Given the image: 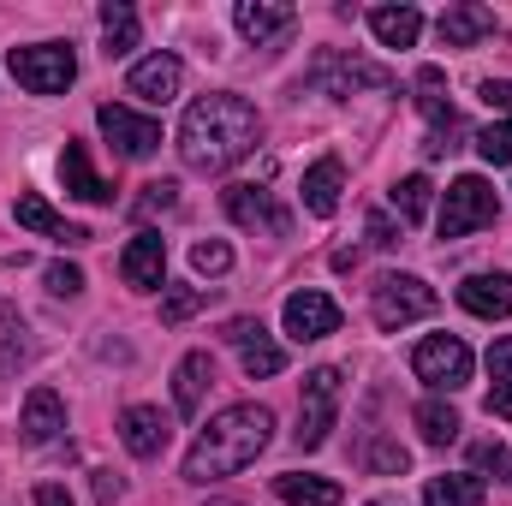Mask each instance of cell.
<instances>
[{
  "label": "cell",
  "instance_id": "f35d334b",
  "mask_svg": "<svg viewBox=\"0 0 512 506\" xmlns=\"http://www.w3.org/2000/svg\"><path fill=\"white\" fill-rule=\"evenodd\" d=\"M483 102L489 108H512V78H483Z\"/></svg>",
  "mask_w": 512,
  "mask_h": 506
},
{
  "label": "cell",
  "instance_id": "d590c367",
  "mask_svg": "<svg viewBox=\"0 0 512 506\" xmlns=\"http://www.w3.org/2000/svg\"><path fill=\"white\" fill-rule=\"evenodd\" d=\"M179 203V185L173 179H155V185H143V197H137V215L149 221V215H167Z\"/></svg>",
  "mask_w": 512,
  "mask_h": 506
},
{
  "label": "cell",
  "instance_id": "d6986e66",
  "mask_svg": "<svg viewBox=\"0 0 512 506\" xmlns=\"http://www.w3.org/2000/svg\"><path fill=\"white\" fill-rule=\"evenodd\" d=\"M459 304H465L471 316H483V322L512 316V274H471V280L459 286Z\"/></svg>",
  "mask_w": 512,
  "mask_h": 506
},
{
  "label": "cell",
  "instance_id": "5b68a950",
  "mask_svg": "<svg viewBox=\"0 0 512 506\" xmlns=\"http://www.w3.org/2000/svg\"><path fill=\"white\" fill-rule=\"evenodd\" d=\"M370 304H376V322H382V328H405V322L435 316L441 298H435V286L417 280V274H382L376 292H370Z\"/></svg>",
  "mask_w": 512,
  "mask_h": 506
},
{
  "label": "cell",
  "instance_id": "4316f807",
  "mask_svg": "<svg viewBox=\"0 0 512 506\" xmlns=\"http://www.w3.org/2000/svg\"><path fill=\"white\" fill-rule=\"evenodd\" d=\"M489 417H512V334L489 346Z\"/></svg>",
  "mask_w": 512,
  "mask_h": 506
},
{
  "label": "cell",
  "instance_id": "30bf717a",
  "mask_svg": "<svg viewBox=\"0 0 512 506\" xmlns=\"http://www.w3.org/2000/svg\"><path fill=\"white\" fill-rule=\"evenodd\" d=\"M286 334L304 346V340H328L334 328H340V304L328 298V292H316V286H304V292H292L286 298Z\"/></svg>",
  "mask_w": 512,
  "mask_h": 506
},
{
  "label": "cell",
  "instance_id": "7a4b0ae2",
  "mask_svg": "<svg viewBox=\"0 0 512 506\" xmlns=\"http://www.w3.org/2000/svg\"><path fill=\"white\" fill-rule=\"evenodd\" d=\"M274 441V411L268 405H227L221 417H209V429L191 441L185 453V483H215L256 465V453Z\"/></svg>",
  "mask_w": 512,
  "mask_h": 506
},
{
  "label": "cell",
  "instance_id": "4fadbf2b",
  "mask_svg": "<svg viewBox=\"0 0 512 506\" xmlns=\"http://www.w3.org/2000/svg\"><path fill=\"white\" fill-rule=\"evenodd\" d=\"M227 340L239 346V364H245V376L268 381V376H280V370H286V352L268 340V328H262V322H251V316L227 322Z\"/></svg>",
  "mask_w": 512,
  "mask_h": 506
},
{
  "label": "cell",
  "instance_id": "ba28073f",
  "mask_svg": "<svg viewBox=\"0 0 512 506\" xmlns=\"http://www.w3.org/2000/svg\"><path fill=\"white\" fill-rule=\"evenodd\" d=\"M411 370H417V381H429V387H441V393H459V387L471 381V346L453 340V334H429V340H417Z\"/></svg>",
  "mask_w": 512,
  "mask_h": 506
},
{
  "label": "cell",
  "instance_id": "ffe728a7",
  "mask_svg": "<svg viewBox=\"0 0 512 506\" xmlns=\"http://www.w3.org/2000/svg\"><path fill=\"white\" fill-rule=\"evenodd\" d=\"M435 30H441V42H447V48H471V42L495 36V12H489V6H471V0H459V6H447V12L435 18Z\"/></svg>",
  "mask_w": 512,
  "mask_h": 506
},
{
  "label": "cell",
  "instance_id": "8992f818",
  "mask_svg": "<svg viewBox=\"0 0 512 506\" xmlns=\"http://www.w3.org/2000/svg\"><path fill=\"white\" fill-rule=\"evenodd\" d=\"M334 411H340V370H310L304 376V399H298V447L316 453L334 429Z\"/></svg>",
  "mask_w": 512,
  "mask_h": 506
},
{
  "label": "cell",
  "instance_id": "603a6c76",
  "mask_svg": "<svg viewBox=\"0 0 512 506\" xmlns=\"http://www.w3.org/2000/svg\"><path fill=\"white\" fill-rule=\"evenodd\" d=\"M209 381H215V358L209 352H185L179 358V370H173V405H179V417H197Z\"/></svg>",
  "mask_w": 512,
  "mask_h": 506
},
{
  "label": "cell",
  "instance_id": "6da1fadb",
  "mask_svg": "<svg viewBox=\"0 0 512 506\" xmlns=\"http://www.w3.org/2000/svg\"><path fill=\"white\" fill-rule=\"evenodd\" d=\"M256 143H262V120L245 96H197L179 120V155L191 173H227L233 161H245Z\"/></svg>",
  "mask_w": 512,
  "mask_h": 506
},
{
  "label": "cell",
  "instance_id": "ab89813d",
  "mask_svg": "<svg viewBox=\"0 0 512 506\" xmlns=\"http://www.w3.org/2000/svg\"><path fill=\"white\" fill-rule=\"evenodd\" d=\"M96 501H102V506L120 501V477H114V471H96Z\"/></svg>",
  "mask_w": 512,
  "mask_h": 506
},
{
  "label": "cell",
  "instance_id": "8d00e7d4",
  "mask_svg": "<svg viewBox=\"0 0 512 506\" xmlns=\"http://www.w3.org/2000/svg\"><path fill=\"white\" fill-rule=\"evenodd\" d=\"M48 292H54V298H78V292H84V268L54 262V268H48Z\"/></svg>",
  "mask_w": 512,
  "mask_h": 506
},
{
  "label": "cell",
  "instance_id": "7402d4cb",
  "mask_svg": "<svg viewBox=\"0 0 512 506\" xmlns=\"http://www.w3.org/2000/svg\"><path fill=\"white\" fill-rule=\"evenodd\" d=\"M340 185H346V167H340V155H322V161L304 173V185H298V191H304V209L328 221V215L340 209Z\"/></svg>",
  "mask_w": 512,
  "mask_h": 506
},
{
  "label": "cell",
  "instance_id": "d6a6232c",
  "mask_svg": "<svg viewBox=\"0 0 512 506\" xmlns=\"http://www.w3.org/2000/svg\"><path fill=\"white\" fill-rule=\"evenodd\" d=\"M364 465H370V471H382V477H405L411 453H405L399 441H370V447H364Z\"/></svg>",
  "mask_w": 512,
  "mask_h": 506
},
{
  "label": "cell",
  "instance_id": "836d02e7",
  "mask_svg": "<svg viewBox=\"0 0 512 506\" xmlns=\"http://www.w3.org/2000/svg\"><path fill=\"white\" fill-rule=\"evenodd\" d=\"M191 268H197V274H227V268H233V251H227L221 239H197V245H191Z\"/></svg>",
  "mask_w": 512,
  "mask_h": 506
},
{
  "label": "cell",
  "instance_id": "e0dca14e",
  "mask_svg": "<svg viewBox=\"0 0 512 506\" xmlns=\"http://www.w3.org/2000/svg\"><path fill=\"white\" fill-rule=\"evenodd\" d=\"M120 274H126V286L137 292H155L161 286V274H167V239L161 233H137L120 256Z\"/></svg>",
  "mask_w": 512,
  "mask_h": 506
},
{
  "label": "cell",
  "instance_id": "ac0fdd59",
  "mask_svg": "<svg viewBox=\"0 0 512 506\" xmlns=\"http://www.w3.org/2000/svg\"><path fill=\"white\" fill-rule=\"evenodd\" d=\"M292 18H298V12H292L286 0H239V6H233V24H239V36H245V42H256V48H262L268 36L292 30Z\"/></svg>",
  "mask_w": 512,
  "mask_h": 506
},
{
  "label": "cell",
  "instance_id": "5bb4252c",
  "mask_svg": "<svg viewBox=\"0 0 512 506\" xmlns=\"http://www.w3.org/2000/svg\"><path fill=\"white\" fill-rule=\"evenodd\" d=\"M167 435H173V423H167L161 405H131L126 417H120V441H126L131 459H161Z\"/></svg>",
  "mask_w": 512,
  "mask_h": 506
},
{
  "label": "cell",
  "instance_id": "b9f144b4",
  "mask_svg": "<svg viewBox=\"0 0 512 506\" xmlns=\"http://www.w3.org/2000/svg\"><path fill=\"white\" fill-rule=\"evenodd\" d=\"M364 506H405V501H364Z\"/></svg>",
  "mask_w": 512,
  "mask_h": 506
},
{
  "label": "cell",
  "instance_id": "7c38bea8",
  "mask_svg": "<svg viewBox=\"0 0 512 506\" xmlns=\"http://www.w3.org/2000/svg\"><path fill=\"white\" fill-rule=\"evenodd\" d=\"M179 84H185V66H179V54H149V60H137L126 78V90L137 102H149V108H167L173 96H179Z\"/></svg>",
  "mask_w": 512,
  "mask_h": 506
},
{
  "label": "cell",
  "instance_id": "d4e9b609",
  "mask_svg": "<svg viewBox=\"0 0 512 506\" xmlns=\"http://www.w3.org/2000/svg\"><path fill=\"white\" fill-rule=\"evenodd\" d=\"M274 495L286 506H340V483H328V477H298V471H286V477H274Z\"/></svg>",
  "mask_w": 512,
  "mask_h": 506
},
{
  "label": "cell",
  "instance_id": "7bdbcfd3",
  "mask_svg": "<svg viewBox=\"0 0 512 506\" xmlns=\"http://www.w3.org/2000/svg\"><path fill=\"white\" fill-rule=\"evenodd\" d=\"M209 506H245V501H209Z\"/></svg>",
  "mask_w": 512,
  "mask_h": 506
},
{
  "label": "cell",
  "instance_id": "74e56055",
  "mask_svg": "<svg viewBox=\"0 0 512 506\" xmlns=\"http://www.w3.org/2000/svg\"><path fill=\"white\" fill-rule=\"evenodd\" d=\"M364 233H370V245H376V251H393V245H399V227H393L387 215H370V227H364Z\"/></svg>",
  "mask_w": 512,
  "mask_h": 506
},
{
  "label": "cell",
  "instance_id": "e575fe53",
  "mask_svg": "<svg viewBox=\"0 0 512 506\" xmlns=\"http://www.w3.org/2000/svg\"><path fill=\"white\" fill-rule=\"evenodd\" d=\"M471 459H477V471H495V483H512V453L501 441H477Z\"/></svg>",
  "mask_w": 512,
  "mask_h": 506
},
{
  "label": "cell",
  "instance_id": "44dd1931",
  "mask_svg": "<svg viewBox=\"0 0 512 506\" xmlns=\"http://www.w3.org/2000/svg\"><path fill=\"white\" fill-rule=\"evenodd\" d=\"M60 179H66V191L84 197V203H114V185L90 167V149H84V143H66V155H60Z\"/></svg>",
  "mask_w": 512,
  "mask_h": 506
},
{
  "label": "cell",
  "instance_id": "1f68e13d",
  "mask_svg": "<svg viewBox=\"0 0 512 506\" xmlns=\"http://www.w3.org/2000/svg\"><path fill=\"white\" fill-rule=\"evenodd\" d=\"M203 304H209L203 286H173V292L161 298V322H185V316H197Z\"/></svg>",
  "mask_w": 512,
  "mask_h": 506
},
{
  "label": "cell",
  "instance_id": "3957f363",
  "mask_svg": "<svg viewBox=\"0 0 512 506\" xmlns=\"http://www.w3.org/2000/svg\"><path fill=\"white\" fill-rule=\"evenodd\" d=\"M495 215H501L495 185H489V179H477V173H465V179H453V185H447V203H441L435 227H441V239H465V233L489 227Z\"/></svg>",
  "mask_w": 512,
  "mask_h": 506
},
{
  "label": "cell",
  "instance_id": "83f0119b",
  "mask_svg": "<svg viewBox=\"0 0 512 506\" xmlns=\"http://www.w3.org/2000/svg\"><path fill=\"white\" fill-rule=\"evenodd\" d=\"M131 48H137V12H131L126 0H108V6H102V54L120 60Z\"/></svg>",
  "mask_w": 512,
  "mask_h": 506
},
{
  "label": "cell",
  "instance_id": "4dcf8cb0",
  "mask_svg": "<svg viewBox=\"0 0 512 506\" xmlns=\"http://www.w3.org/2000/svg\"><path fill=\"white\" fill-rule=\"evenodd\" d=\"M477 155L489 167H512V120H495V126L477 131Z\"/></svg>",
  "mask_w": 512,
  "mask_h": 506
},
{
  "label": "cell",
  "instance_id": "f546056e",
  "mask_svg": "<svg viewBox=\"0 0 512 506\" xmlns=\"http://www.w3.org/2000/svg\"><path fill=\"white\" fill-rule=\"evenodd\" d=\"M429 191H435V185H429L423 173L399 179V185H393V209H399V221H423V215H429Z\"/></svg>",
  "mask_w": 512,
  "mask_h": 506
},
{
  "label": "cell",
  "instance_id": "60d3db41",
  "mask_svg": "<svg viewBox=\"0 0 512 506\" xmlns=\"http://www.w3.org/2000/svg\"><path fill=\"white\" fill-rule=\"evenodd\" d=\"M36 506H72V495H66L60 483H42V489H36Z\"/></svg>",
  "mask_w": 512,
  "mask_h": 506
},
{
  "label": "cell",
  "instance_id": "f1b7e54d",
  "mask_svg": "<svg viewBox=\"0 0 512 506\" xmlns=\"http://www.w3.org/2000/svg\"><path fill=\"white\" fill-rule=\"evenodd\" d=\"M459 429H465V423H459V411H453V405H441V399H423V405H417V435H423L429 447L459 441Z\"/></svg>",
  "mask_w": 512,
  "mask_h": 506
},
{
  "label": "cell",
  "instance_id": "52a82bcc",
  "mask_svg": "<svg viewBox=\"0 0 512 506\" xmlns=\"http://www.w3.org/2000/svg\"><path fill=\"white\" fill-rule=\"evenodd\" d=\"M304 78H310L322 96H352V90H387V84H393L382 66H370V60H358V54H340V48H322Z\"/></svg>",
  "mask_w": 512,
  "mask_h": 506
},
{
  "label": "cell",
  "instance_id": "484cf974",
  "mask_svg": "<svg viewBox=\"0 0 512 506\" xmlns=\"http://www.w3.org/2000/svg\"><path fill=\"white\" fill-rule=\"evenodd\" d=\"M423 506H483V477L477 471H453V477H429Z\"/></svg>",
  "mask_w": 512,
  "mask_h": 506
},
{
  "label": "cell",
  "instance_id": "9c48e42d",
  "mask_svg": "<svg viewBox=\"0 0 512 506\" xmlns=\"http://www.w3.org/2000/svg\"><path fill=\"white\" fill-rule=\"evenodd\" d=\"M96 126H102V137H108L126 161H143V155L161 149V126H155L149 114H131L126 102H102V108H96Z\"/></svg>",
  "mask_w": 512,
  "mask_h": 506
},
{
  "label": "cell",
  "instance_id": "8fae6325",
  "mask_svg": "<svg viewBox=\"0 0 512 506\" xmlns=\"http://www.w3.org/2000/svg\"><path fill=\"white\" fill-rule=\"evenodd\" d=\"M227 215L251 233H268V239L292 233V215L274 203V191H256V185H227Z\"/></svg>",
  "mask_w": 512,
  "mask_h": 506
},
{
  "label": "cell",
  "instance_id": "cb8c5ba5",
  "mask_svg": "<svg viewBox=\"0 0 512 506\" xmlns=\"http://www.w3.org/2000/svg\"><path fill=\"white\" fill-rule=\"evenodd\" d=\"M370 30L382 48H411L423 36V12L417 6H370Z\"/></svg>",
  "mask_w": 512,
  "mask_h": 506
},
{
  "label": "cell",
  "instance_id": "2e32d148",
  "mask_svg": "<svg viewBox=\"0 0 512 506\" xmlns=\"http://www.w3.org/2000/svg\"><path fill=\"white\" fill-rule=\"evenodd\" d=\"M60 429H66V399H60L54 387H30L24 417H18V435H24L30 447H48Z\"/></svg>",
  "mask_w": 512,
  "mask_h": 506
},
{
  "label": "cell",
  "instance_id": "277c9868",
  "mask_svg": "<svg viewBox=\"0 0 512 506\" xmlns=\"http://www.w3.org/2000/svg\"><path fill=\"white\" fill-rule=\"evenodd\" d=\"M6 66H12V78H18L30 96H60V90L78 78V60H72V48H60V42L12 48V54H6Z\"/></svg>",
  "mask_w": 512,
  "mask_h": 506
},
{
  "label": "cell",
  "instance_id": "9a60e30c",
  "mask_svg": "<svg viewBox=\"0 0 512 506\" xmlns=\"http://www.w3.org/2000/svg\"><path fill=\"white\" fill-rule=\"evenodd\" d=\"M12 221H18V227H30V233H42V239H54V245H90V233H84L78 221L54 215V209H48V197H36V191H24V197L12 203Z\"/></svg>",
  "mask_w": 512,
  "mask_h": 506
}]
</instances>
